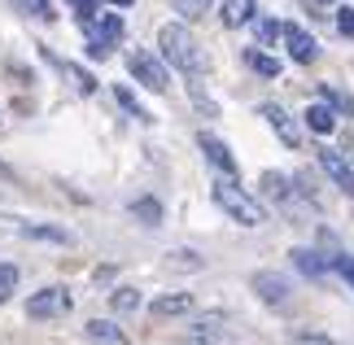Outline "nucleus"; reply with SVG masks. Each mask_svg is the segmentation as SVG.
<instances>
[{
  "label": "nucleus",
  "mask_w": 354,
  "mask_h": 345,
  "mask_svg": "<svg viewBox=\"0 0 354 345\" xmlns=\"http://www.w3.org/2000/svg\"><path fill=\"white\" fill-rule=\"evenodd\" d=\"M197 149L206 153V162H210V167L219 171L223 179H236V158H232V149H227L214 131H201V136H197Z\"/></svg>",
  "instance_id": "obj_10"
},
{
  "label": "nucleus",
  "mask_w": 354,
  "mask_h": 345,
  "mask_svg": "<svg viewBox=\"0 0 354 345\" xmlns=\"http://www.w3.org/2000/svg\"><path fill=\"white\" fill-rule=\"evenodd\" d=\"M280 39H284V53H289V57H293L297 66H310V62L319 57L315 35H310L302 22H284V26H280Z\"/></svg>",
  "instance_id": "obj_8"
},
{
  "label": "nucleus",
  "mask_w": 354,
  "mask_h": 345,
  "mask_svg": "<svg viewBox=\"0 0 354 345\" xmlns=\"http://www.w3.org/2000/svg\"><path fill=\"white\" fill-rule=\"evenodd\" d=\"M328 267H333L337 275H346V284L354 288V258H350V254H333V258H328Z\"/></svg>",
  "instance_id": "obj_31"
},
{
  "label": "nucleus",
  "mask_w": 354,
  "mask_h": 345,
  "mask_svg": "<svg viewBox=\"0 0 354 345\" xmlns=\"http://www.w3.org/2000/svg\"><path fill=\"white\" fill-rule=\"evenodd\" d=\"M127 210H131V218H140L145 227H158L162 223V201L158 197H136Z\"/></svg>",
  "instance_id": "obj_19"
},
{
  "label": "nucleus",
  "mask_w": 354,
  "mask_h": 345,
  "mask_svg": "<svg viewBox=\"0 0 354 345\" xmlns=\"http://www.w3.org/2000/svg\"><path fill=\"white\" fill-rule=\"evenodd\" d=\"M214 205H219L232 223H241V227H263L267 223V205L258 197H250L236 179H219V184H214Z\"/></svg>",
  "instance_id": "obj_3"
},
{
  "label": "nucleus",
  "mask_w": 354,
  "mask_h": 345,
  "mask_svg": "<svg viewBox=\"0 0 354 345\" xmlns=\"http://www.w3.org/2000/svg\"><path fill=\"white\" fill-rule=\"evenodd\" d=\"M250 288L258 293V301H263V306H271V310L289 306V297H293V284H289V275H280V271H254Z\"/></svg>",
  "instance_id": "obj_7"
},
{
  "label": "nucleus",
  "mask_w": 354,
  "mask_h": 345,
  "mask_svg": "<svg viewBox=\"0 0 354 345\" xmlns=\"http://www.w3.org/2000/svg\"><path fill=\"white\" fill-rule=\"evenodd\" d=\"M333 22H337V31H342L346 39H354V5H333Z\"/></svg>",
  "instance_id": "obj_29"
},
{
  "label": "nucleus",
  "mask_w": 354,
  "mask_h": 345,
  "mask_svg": "<svg viewBox=\"0 0 354 345\" xmlns=\"http://www.w3.org/2000/svg\"><path fill=\"white\" fill-rule=\"evenodd\" d=\"M13 9L26 13V18H35V22H53V18H57L53 0H13Z\"/></svg>",
  "instance_id": "obj_22"
},
{
  "label": "nucleus",
  "mask_w": 354,
  "mask_h": 345,
  "mask_svg": "<svg viewBox=\"0 0 354 345\" xmlns=\"http://www.w3.org/2000/svg\"><path fill=\"white\" fill-rule=\"evenodd\" d=\"M319 171L328 175L333 184L346 192V197H354V171H350V162L337 153V149H319Z\"/></svg>",
  "instance_id": "obj_11"
},
{
  "label": "nucleus",
  "mask_w": 354,
  "mask_h": 345,
  "mask_svg": "<svg viewBox=\"0 0 354 345\" xmlns=\"http://www.w3.org/2000/svg\"><path fill=\"white\" fill-rule=\"evenodd\" d=\"M197 306V293H162V297H153V319H175V315H188Z\"/></svg>",
  "instance_id": "obj_12"
},
{
  "label": "nucleus",
  "mask_w": 354,
  "mask_h": 345,
  "mask_svg": "<svg viewBox=\"0 0 354 345\" xmlns=\"http://www.w3.org/2000/svg\"><path fill=\"white\" fill-rule=\"evenodd\" d=\"M158 57L167 66H175L180 75H188V79H201L210 71V57H206V48H201V39L188 31L184 22H167L158 31Z\"/></svg>",
  "instance_id": "obj_1"
},
{
  "label": "nucleus",
  "mask_w": 354,
  "mask_h": 345,
  "mask_svg": "<svg viewBox=\"0 0 354 345\" xmlns=\"http://www.w3.org/2000/svg\"><path fill=\"white\" fill-rule=\"evenodd\" d=\"M245 62H250V71H258L263 79H276V75H280V62L271 57L267 48H258V44H254L250 53H245Z\"/></svg>",
  "instance_id": "obj_21"
},
{
  "label": "nucleus",
  "mask_w": 354,
  "mask_h": 345,
  "mask_svg": "<svg viewBox=\"0 0 354 345\" xmlns=\"http://www.w3.org/2000/svg\"><path fill=\"white\" fill-rule=\"evenodd\" d=\"M18 280H22V271L13 267V262H0V301H9L18 293Z\"/></svg>",
  "instance_id": "obj_26"
},
{
  "label": "nucleus",
  "mask_w": 354,
  "mask_h": 345,
  "mask_svg": "<svg viewBox=\"0 0 354 345\" xmlns=\"http://www.w3.org/2000/svg\"><path fill=\"white\" fill-rule=\"evenodd\" d=\"M171 5H175V13H184V18L193 22V18H206L214 9V0H171Z\"/></svg>",
  "instance_id": "obj_27"
},
{
  "label": "nucleus",
  "mask_w": 354,
  "mask_h": 345,
  "mask_svg": "<svg viewBox=\"0 0 354 345\" xmlns=\"http://www.w3.org/2000/svg\"><path fill=\"white\" fill-rule=\"evenodd\" d=\"M276 44H280V22L258 18V48H276Z\"/></svg>",
  "instance_id": "obj_28"
},
{
  "label": "nucleus",
  "mask_w": 354,
  "mask_h": 345,
  "mask_svg": "<svg viewBox=\"0 0 354 345\" xmlns=\"http://www.w3.org/2000/svg\"><path fill=\"white\" fill-rule=\"evenodd\" d=\"M258 118H263L267 127L276 131V140H280L284 149H302V127H297V118H293L284 105H271V101H263V105H258Z\"/></svg>",
  "instance_id": "obj_6"
},
{
  "label": "nucleus",
  "mask_w": 354,
  "mask_h": 345,
  "mask_svg": "<svg viewBox=\"0 0 354 345\" xmlns=\"http://www.w3.org/2000/svg\"><path fill=\"white\" fill-rule=\"evenodd\" d=\"M127 75L136 79L140 88H149V92H171V66L162 62V57H153L149 48H136V53H127Z\"/></svg>",
  "instance_id": "obj_4"
},
{
  "label": "nucleus",
  "mask_w": 354,
  "mask_h": 345,
  "mask_svg": "<svg viewBox=\"0 0 354 345\" xmlns=\"http://www.w3.org/2000/svg\"><path fill=\"white\" fill-rule=\"evenodd\" d=\"M88 57H92V62H105V57H110V44H101V39H88Z\"/></svg>",
  "instance_id": "obj_32"
},
{
  "label": "nucleus",
  "mask_w": 354,
  "mask_h": 345,
  "mask_svg": "<svg viewBox=\"0 0 354 345\" xmlns=\"http://www.w3.org/2000/svg\"><path fill=\"white\" fill-rule=\"evenodd\" d=\"M71 306H75V297L66 284H44L26 297V315L31 319H62V315H71Z\"/></svg>",
  "instance_id": "obj_5"
},
{
  "label": "nucleus",
  "mask_w": 354,
  "mask_h": 345,
  "mask_svg": "<svg viewBox=\"0 0 354 345\" xmlns=\"http://www.w3.org/2000/svg\"><path fill=\"white\" fill-rule=\"evenodd\" d=\"M302 118H306V131H315V136H333V127H337V109L324 101V96L315 105H306Z\"/></svg>",
  "instance_id": "obj_14"
},
{
  "label": "nucleus",
  "mask_w": 354,
  "mask_h": 345,
  "mask_svg": "<svg viewBox=\"0 0 354 345\" xmlns=\"http://www.w3.org/2000/svg\"><path fill=\"white\" fill-rule=\"evenodd\" d=\"M0 131H5V122H0Z\"/></svg>",
  "instance_id": "obj_36"
},
{
  "label": "nucleus",
  "mask_w": 354,
  "mask_h": 345,
  "mask_svg": "<svg viewBox=\"0 0 354 345\" xmlns=\"http://www.w3.org/2000/svg\"><path fill=\"white\" fill-rule=\"evenodd\" d=\"M0 179H9V167H5V162H0Z\"/></svg>",
  "instance_id": "obj_35"
},
{
  "label": "nucleus",
  "mask_w": 354,
  "mask_h": 345,
  "mask_svg": "<svg viewBox=\"0 0 354 345\" xmlns=\"http://www.w3.org/2000/svg\"><path fill=\"white\" fill-rule=\"evenodd\" d=\"M310 5H324V9H328V5H342V0H310Z\"/></svg>",
  "instance_id": "obj_34"
},
{
  "label": "nucleus",
  "mask_w": 354,
  "mask_h": 345,
  "mask_svg": "<svg viewBox=\"0 0 354 345\" xmlns=\"http://www.w3.org/2000/svg\"><path fill=\"white\" fill-rule=\"evenodd\" d=\"M105 5H114V9H127V5H131V0H105Z\"/></svg>",
  "instance_id": "obj_33"
},
{
  "label": "nucleus",
  "mask_w": 354,
  "mask_h": 345,
  "mask_svg": "<svg viewBox=\"0 0 354 345\" xmlns=\"http://www.w3.org/2000/svg\"><path fill=\"white\" fill-rule=\"evenodd\" d=\"M71 5H75V13H79V26H84V31H88V26L92 22H97V5H101V0H71Z\"/></svg>",
  "instance_id": "obj_30"
},
{
  "label": "nucleus",
  "mask_w": 354,
  "mask_h": 345,
  "mask_svg": "<svg viewBox=\"0 0 354 345\" xmlns=\"http://www.w3.org/2000/svg\"><path fill=\"white\" fill-rule=\"evenodd\" d=\"M258 192H263V201L280 205V214H284V218H293V223H306V218L319 210L315 192H310L302 179L293 184V179H289V175H280V171H263V179H258Z\"/></svg>",
  "instance_id": "obj_2"
},
{
  "label": "nucleus",
  "mask_w": 354,
  "mask_h": 345,
  "mask_svg": "<svg viewBox=\"0 0 354 345\" xmlns=\"http://www.w3.org/2000/svg\"><path fill=\"white\" fill-rule=\"evenodd\" d=\"M62 71H66V75H71V84H75V92H84V96H92V92H97V79H92V75L84 71V66H75V62H66V66H62Z\"/></svg>",
  "instance_id": "obj_25"
},
{
  "label": "nucleus",
  "mask_w": 354,
  "mask_h": 345,
  "mask_svg": "<svg viewBox=\"0 0 354 345\" xmlns=\"http://www.w3.org/2000/svg\"><path fill=\"white\" fill-rule=\"evenodd\" d=\"M167 267L171 271H201V267H206V258H201L197 250H171L167 254Z\"/></svg>",
  "instance_id": "obj_23"
},
{
  "label": "nucleus",
  "mask_w": 354,
  "mask_h": 345,
  "mask_svg": "<svg viewBox=\"0 0 354 345\" xmlns=\"http://www.w3.org/2000/svg\"><path fill=\"white\" fill-rule=\"evenodd\" d=\"M254 13H258V0H223V26L227 31H241L245 22H254Z\"/></svg>",
  "instance_id": "obj_15"
},
{
  "label": "nucleus",
  "mask_w": 354,
  "mask_h": 345,
  "mask_svg": "<svg viewBox=\"0 0 354 345\" xmlns=\"http://www.w3.org/2000/svg\"><path fill=\"white\" fill-rule=\"evenodd\" d=\"M22 236H26V241H53V245H75V232H66V227H53V223H22Z\"/></svg>",
  "instance_id": "obj_18"
},
{
  "label": "nucleus",
  "mask_w": 354,
  "mask_h": 345,
  "mask_svg": "<svg viewBox=\"0 0 354 345\" xmlns=\"http://www.w3.org/2000/svg\"><path fill=\"white\" fill-rule=\"evenodd\" d=\"M110 310H114V315H131V310H140V288H131V284L110 288Z\"/></svg>",
  "instance_id": "obj_20"
},
{
  "label": "nucleus",
  "mask_w": 354,
  "mask_h": 345,
  "mask_svg": "<svg viewBox=\"0 0 354 345\" xmlns=\"http://www.w3.org/2000/svg\"><path fill=\"white\" fill-rule=\"evenodd\" d=\"M289 258H293V267L302 271L306 280H324V275H328V258H319L315 250H293Z\"/></svg>",
  "instance_id": "obj_17"
},
{
  "label": "nucleus",
  "mask_w": 354,
  "mask_h": 345,
  "mask_svg": "<svg viewBox=\"0 0 354 345\" xmlns=\"http://www.w3.org/2000/svg\"><path fill=\"white\" fill-rule=\"evenodd\" d=\"M184 345H227V319L219 310L214 315H201V319L188 324V337Z\"/></svg>",
  "instance_id": "obj_9"
},
{
  "label": "nucleus",
  "mask_w": 354,
  "mask_h": 345,
  "mask_svg": "<svg viewBox=\"0 0 354 345\" xmlns=\"http://www.w3.org/2000/svg\"><path fill=\"white\" fill-rule=\"evenodd\" d=\"M122 31H127V26H122V18H118V13H97V22H92L88 26V39H101V44H118V39H122Z\"/></svg>",
  "instance_id": "obj_13"
},
{
  "label": "nucleus",
  "mask_w": 354,
  "mask_h": 345,
  "mask_svg": "<svg viewBox=\"0 0 354 345\" xmlns=\"http://www.w3.org/2000/svg\"><path fill=\"white\" fill-rule=\"evenodd\" d=\"M84 333H88V341H97V345H127V333H122L114 319H88Z\"/></svg>",
  "instance_id": "obj_16"
},
{
  "label": "nucleus",
  "mask_w": 354,
  "mask_h": 345,
  "mask_svg": "<svg viewBox=\"0 0 354 345\" xmlns=\"http://www.w3.org/2000/svg\"><path fill=\"white\" fill-rule=\"evenodd\" d=\"M114 101H118L122 109H127L131 118H140V122H149V109H145V105H140V101H136V96H131V88H127V84H114Z\"/></svg>",
  "instance_id": "obj_24"
}]
</instances>
